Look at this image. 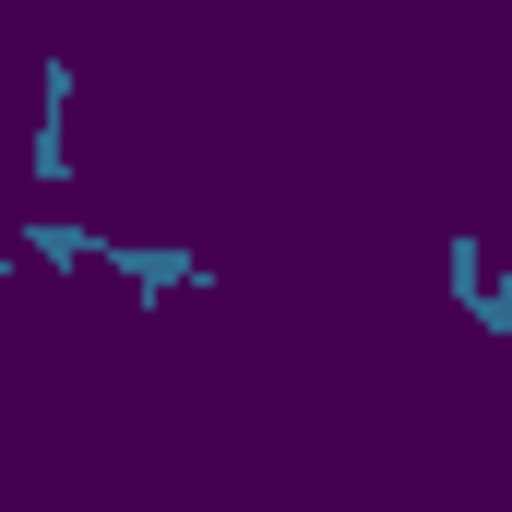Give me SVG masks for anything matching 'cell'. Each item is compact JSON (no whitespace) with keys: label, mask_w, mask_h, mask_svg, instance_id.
I'll list each match as a JSON object with an SVG mask.
<instances>
[{"label":"cell","mask_w":512,"mask_h":512,"mask_svg":"<svg viewBox=\"0 0 512 512\" xmlns=\"http://www.w3.org/2000/svg\"><path fill=\"white\" fill-rule=\"evenodd\" d=\"M36 191H72V48L36 60Z\"/></svg>","instance_id":"2"},{"label":"cell","mask_w":512,"mask_h":512,"mask_svg":"<svg viewBox=\"0 0 512 512\" xmlns=\"http://www.w3.org/2000/svg\"><path fill=\"white\" fill-rule=\"evenodd\" d=\"M441 274H453V310H465L477 334H512V298L489 286V251H477V239H441Z\"/></svg>","instance_id":"3"},{"label":"cell","mask_w":512,"mask_h":512,"mask_svg":"<svg viewBox=\"0 0 512 512\" xmlns=\"http://www.w3.org/2000/svg\"><path fill=\"white\" fill-rule=\"evenodd\" d=\"M12 262H36V274H84V262H96V227H84V215H24Z\"/></svg>","instance_id":"4"},{"label":"cell","mask_w":512,"mask_h":512,"mask_svg":"<svg viewBox=\"0 0 512 512\" xmlns=\"http://www.w3.org/2000/svg\"><path fill=\"white\" fill-rule=\"evenodd\" d=\"M96 262L131 286V310H167L179 286H215V262H203V251H179V239H96Z\"/></svg>","instance_id":"1"},{"label":"cell","mask_w":512,"mask_h":512,"mask_svg":"<svg viewBox=\"0 0 512 512\" xmlns=\"http://www.w3.org/2000/svg\"><path fill=\"white\" fill-rule=\"evenodd\" d=\"M0 286H12V251H0Z\"/></svg>","instance_id":"5"}]
</instances>
